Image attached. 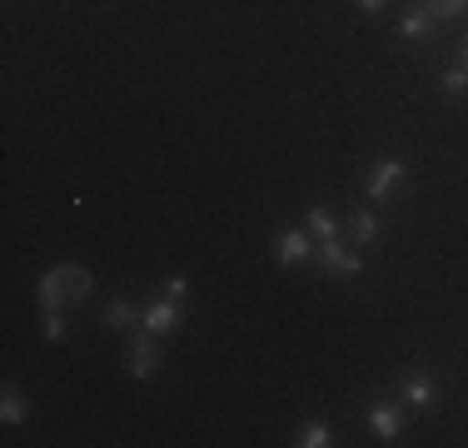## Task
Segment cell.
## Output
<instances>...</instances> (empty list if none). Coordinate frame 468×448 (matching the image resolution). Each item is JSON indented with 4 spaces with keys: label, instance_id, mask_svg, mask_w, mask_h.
<instances>
[{
    "label": "cell",
    "instance_id": "obj_1",
    "mask_svg": "<svg viewBox=\"0 0 468 448\" xmlns=\"http://www.w3.org/2000/svg\"><path fill=\"white\" fill-rule=\"evenodd\" d=\"M90 289H95V279H90L85 264H55V269H46V274L36 279L40 309H60L65 299H85Z\"/></svg>",
    "mask_w": 468,
    "mask_h": 448
},
{
    "label": "cell",
    "instance_id": "obj_2",
    "mask_svg": "<svg viewBox=\"0 0 468 448\" xmlns=\"http://www.w3.org/2000/svg\"><path fill=\"white\" fill-rule=\"evenodd\" d=\"M314 260H319V269H329L334 279L364 274V260L354 250H344V240H314Z\"/></svg>",
    "mask_w": 468,
    "mask_h": 448
},
{
    "label": "cell",
    "instance_id": "obj_3",
    "mask_svg": "<svg viewBox=\"0 0 468 448\" xmlns=\"http://www.w3.org/2000/svg\"><path fill=\"white\" fill-rule=\"evenodd\" d=\"M154 339H160V334H150V329H140L135 334V339H130V354H125V368H130V374H135V379H154V374H160V344H154Z\"/></svg>",
    "mask_w": 468,
    "mask_h": 448
},
{
    "label": "cell",
    "instance_id": "obj_4",
    "mask_svg": "<svg viewBox=\"0 0 468 448\" xmlns=\"http://www.w3.org/2000/svg\"><path fill=\"white\" fill-rule=\"evenodd\" d=\"M399 185H404V160H399V155H384V160H374L369 179H364V195L378 205V199H388Z\"/></svg>",
    "mask_w": 468,
    "mask_h": 448
},
{
    "label": "cell",
    "instance_id": "obj_5",
    "mask_svg": "<svg viewBox=\"0 0 468 448\" xmlns=\"http://www.w3.org/2000/svg\"><path fill=\"white\" fill-rule=\"evenodd\" d=\"M140 329H150V334H175V329H180V299H170V294L150 299V304L140 309Z\"/></svg>",
    "mask_w": 468,
    "mask_h": 448
},
{
    "label": "cell",
    "instance_id": "obj_6",
    "mask_svg": "<svg viewBox=\"0 0 468 448\" xmlns=\"http://www.w3.org/2000/svg\"><path fill=\"white\" fill-rule=\"evenodd\" d=\"M369 429L384 443H399V433H404V409H399V403H374V409H369Z\"/></svg>",
    "mask_w": 468,
    "mask_h": 448
},
{
    "label": "cell",
    "instance_id": "obj_7",
    "mask_svg": "<svg viewBox=\"0 0 468 448\" xmlns=\"http://www.w3.org/2000/svg\"><path fill=\"white\" fill-rule=\"evenodd\" d=\"M399 399H404L409 409H433V403H439V384H433L429 374H409L404 384H399Z\"/></svg>",
    "mask_w": 468,
    "mask_h": 448
},
{
    "label": "cell",
    "instance_id": "obj_8",
    "mask_svg": "<svg viewBox=\"0 0 468 448\" xmlns=\"http://www.w3.org/2000/svg\"><path fill=\"white\" fill-rule=\"evenodd\" d=\"M309 250H314V244H309V229H284L280 240H274V254H280V264H284V269L304 264V260H309Z\"/></svg>",
    "mask_w": 468,
    "mask_h": 448
},
{
    "label": "cell",
    "instance_id": "obj_9",
    "mask_svg": "<svg viewBox=\"0 0 468 448\" xmlns=\"http://www.w3.org/2000/svg\"><path fill=\"white\" fill-rule=\"evenodd\" d=\"M433 26H439V20H433L423 5H414V10H404V20H399V36H404L409 45H419V40L433 36Z\"/></svg>",
    "mask_w": 468,
    "mask_h": 448
},
{
    "label": "cell",
    "instance_id": "obj_10",
    "mask_svg": "<svg viewBox=\"0 0 468 448\" xmlns=\"http://www.w3.org/2000/svg\"><path fill=\"white\" fill-rule=\"evenodd\" d=\"M0 419H5L10 429L30 419V403H26V394H20L16 384H5V389H0Z\"/></svg>",
    "mask_w": 468,
    "mask_h": 448
},
{
    "label": "cell",
    "instance_id": "obj_11",
    "mask_svg": "<svg viewBox=\"0 0 468 448\" xmlns=\"http://www.w3.org/2000/svg\"><path fill=\"white\" fill-rule=\"evenodd\" d=\"M140 314H135V304L130 299H110L105 304V314H100V324H105V334H120V329H130Z\"/></svg>",
    "mask_w": 468,
    "mask_h": 448
},
{
    "label": "cell",
    "instance_id": "obj_12",
    "mask_svg": "<svg viewBox=\"0 0 468 448\" xmlns=\"http://www.w3.org/2000/svg\"><path fill=\"white\" fill-rule=\"evenodd\" d=\"M304 229L314 234V240H339V215L334 209H324V205H314L304 215Z\"/></svg>",
    "mask_w": 468,
    "mask_h": 448
},
{
    "label": "cell",
    "instance_id": "obj_13",
    "mask_svg": "<svg viewBox=\"0 0 468 448\" xmlns=\"http://www.w3.org/2000/svg\"><path fill=\"white\" fill-rule=\"evenodd\" d=\"M294 443H299V448H329L334 433H329L324 419H304V423H299V433H294Z\"/></svg>",
    "mask_w": 468,
    "mask_h": 448
},
{
    "label": "cell",
    "instance_id": "obj_14",
    "mask_svg": "<svg viewBox=\"0 0 468 448\" xmlns=\"http://www.w3.org/2000/svg\"><path fill=\"white\" fill-rule=\"evenodd\" d=\"M349 229H354V244H374V240H378V219H374V209H359V215L349 219Z\"/></svg>",
    "mask_w": 468,
    "mask_h": 448
},
{
    "label": "cell",
    "instance_id": "obj_15",
    "mask_svg": "<svg viewBox=\"0 0 468 448\" xmlns=\"http://www.w3.org/2000/svg\"><path fill=\"white\" fill-rule=\"evenodd\" d=\"M429 10L433 20H459V16H468V0H429Z\"/></svg>",
    "mask_w": 468,
    "mask_h": 448
},
{
    "label": "cell",
    "instance_id": "obj_16",
    "mask_svg": "<svg viewBox=\"0 0 468 448\" xmlns=\"http://www.w3.org/2000/svg\"><path fill=\"white\" fill-rule=\"evenodd\" d=\"M40 334H46L50 344L65 339V314L60 309H40Z\"/></svg>",
    "mask_w": 468,
    "mask_h": 448
},
{
    "label": "cell",
    "instance_id": "obj_17",
    "mask_svg": "<svg viewBox=\"0 0 468 448\" xmlns=\"http://www.w3.org/2000/svg\"><path fill=\"white\" fill-rule=\"evenodd\" d=\"M443 95H468V65H449V70H443Z\"/></svg>",
    "mask_w": 468,
    "mask_h": 448
},
{
    "label": "cell",
    "instance_id": "obj_18",
    "mask_svg": "<svg viewBox=\"0 0 468 448\" xmlns=\"http://www.w3.org/2000/svg\"><path fill=\"white\" fill-rule=\"evenodd\" d=\"M160 294H170V299H180V304H185L189 279H185V274H165V279H160Z\"/></svg>",
    "mask_w": 468,
    "mask_h": 448
},
{
    "label": "cell",
    "instance_id": "obj_19",
    "mask_svg": "<svg viewBox=\"0 0 468 448\" xmlns=\"http://www.w3.org/2000/svg\"><path fill=\"white\" fill-rule=\"evenodd\" d=\"M354 5H359V10H378L384 0H354Z\"/></svg>",
    "mask_w": 468,
    "mask_h": 448
},
{
    "label": "cell",
    "instance_id": "obj_20",
    "mask_svg": "<svg viewBox=\"0 0 468 448\" xmlns=\"http://www.w3.org/2000/svg\"><path fill=\"white\" fill-rule=\"evenodd\" d=\"M459 65H468V36L459 40Z\"/></svg>",
    "mask_w": 468,
    "mask_h": 448
},
{
    "label": "cell",
    "instance_id": "obj_21",
    "mask_svg": "<svg viewBox=\"0 0 468 448\" xmlns=\"http://www.w3.org/2000/svg\"><path fill=\"white\" fill-rule=\"evenodd\" d=\"M423 5H429V0H423Z\"/></svg>",
    "mask_w": 468,
    "mask_h": 448
}]
</instances>
